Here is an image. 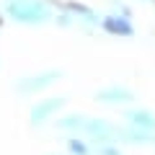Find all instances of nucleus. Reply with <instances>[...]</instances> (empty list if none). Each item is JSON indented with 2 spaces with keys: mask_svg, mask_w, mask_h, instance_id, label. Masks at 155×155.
I'll use <instances>...</instances> for the list:
<instances>
[{
  "mask_svg": "<svg viewBox=\"0 0 155 155\" xmlns=\"http://www.w3.org/2000/svg\"><path fill=\"white\" fill-rule=\"evenodd\" d=\"M124 119H127L124 127L145 132V134H155V114L153 111H147V109H129Z\"/></svg>",
  "mask_w": 155,
  "mask_h": 155,
  "instance_id": "f257e3e1",
  "label": "nucleus"
},
{
  "mask_svg": "<svg viewBox=\"0 0 155 155\" xmlns=\"http://www.w3.org/2000/svg\"><path fill=\"white\" fill-rule=\"evenodd\" d=\"M62 109V98H47V101H39L36 106L31 109V124L34 127H41Z\"/></svg>",
  "mask_w": 155,
  "mask_h": 155,
  "instance_id": "f03ea898",
  "label": "nucleus"
},
{
  "mask_svg": "<svg viewBox=\"0 0 155 155\" xmlns=\"http://www.w3.org/2000/svg\"><path fill=\"white\" fill-rule=\"evenodd\" d=\"M96 98L101 104H109V106H124L127 101H132V93L127 88H109V91H101Z\"/></svg>",
  "mask_w": 155,
  "mask_h": 155,
  "instance_id": "7ed1b4c3",
  "label": "nucleus"
},
{
  "mask_svg": "<svg viewBox=\"0 0 155 155\" xmlns=\"http://www.w3.org/2000/svg\"><path fill=\"white\" fill-rule=\"evenodd\" d=\"M65 150H67V155H93V145H91L85 137H80V134L67 137Z\"/></svg>",
  "mask_w": 155,
  "mask_h": 155,
  "instance_id": "20e7f679",
  "label": "nucleus"
},
{
  "mask_svg": "<svg viewBox=\"0 0 155 155\" xmlns=\"http://www.w3.org/2000/svg\"><path fill=\"white\" fill-rule=\"evenodd\" d=\"M52 78H54V75H39V78H31V80L21 83V91H41V88H47V85L52 83Z\"/></svg>",
  "mask_w": 155,
  "mask_h": 155,
  "instance_id": "39448f33",
  "label": "nucleus"
},
{
  "mask_svg": "<svg viewBox=\"0 0 155 155\" xmlns=\"http://www.w3.org/2000/svg\"><path fill=\"white\" fill-rule=\"evenodd\" d=\"M93 155H124V147L119 142H104L93 145Z\"/></svg>",
  "mask_w": 155,
  "mask_h": 155,
  "instance_id": "423d86ee",
  "label": "nucleus"
},
{
  "mask_svg": "<svg viewBox=\"0 0 155 155\" xmlns=\"http://www.w3.org/2000/svg\"><path fill=\"white\" fill-rule=\"evenodd\" d=\"M147 147H153V150H155V134H153V140H150V145H147Z\"/></svg>",
  "mask_w": 155,
  "mask_h": 155,
  "instance_id": "0eeeda50",
  "label": "nucleus"
},
{
  "mask_svg": "<svg viewBox=\"0 0 155 155\" xmlns=\"http://www.w3.org/2000/svg\"><path fill=\"white\" fill-rule=\"evenodd\" d=\"M49 155H57V153H49Z\"/></svg>",
  "mask_w": 155,
  "mask_h": 155,
  "instance_id": "6e6552de",
  "label": "nucleus"
}]
</instances>
